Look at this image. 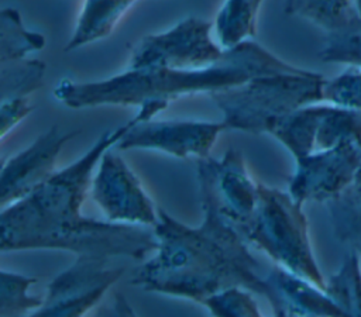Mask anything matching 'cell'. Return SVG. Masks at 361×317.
<instances>
[{"label":"cell","instance_id":"6da1fadb","mask_svg":"<svg viewBox=\"0 0 361 317\" xmlns=\"http://www.w3.org/2000/svg\"><path fill=\"white\" fill-rule=\"evenodd\" d=\"M155 113L138 107L135 116L116 130L103 132L75 162L56 170L39 187L0 214V251L65 249L75 255L96 254L107 258L142 259L157 251L154 228L100 221L83 216L82 206L90 190L92 173L103 154L137 123L152 120Z\"/></svg>","mask_w":361,"mask_h":317},{"label":"cell","instance_id":"7a4b0ae2","mask_svg":"<svg viewBox=\"0 0 361 317\" xmlns=\"http://www.w3.org/2000/svg\"><path fill=\"white\" fill-rule=\"evenodd\" d=\"M197 183L203 221L190 227L158 209L152 227L158 238L155 255L131 276L130 283L147 292L202 303L207 296L240 286L271 297L267 272L248 251L231 221L221 213L206 158L197 159Z\"/></svg>","mask_w":361,"mask_h":317},{"label":"cell","instance_id":"3957f363","mask_svg":"<svg viewBox=\"0 0 361 317\" xmlns=\"http://www.w3.org/2000/svg\"><path fill=\"white\" fill-rule=\"evenodd\" d=\"M299 70L302 68L250 39L224 51L220 61L204 68L127 69L96 82L63 79L54 87V97L69 108L155 104L165 110L171 101L183 96L212 94L257 76Z\"/></svg>","mask_w":361,"mask_h":317},{"label":"cell","instance_id":"277c9868","mask_svg":"<svg viewBox=\"0 0 361 317\" xmlns=\"http://www.w3.org/2000/svg\"><path fill=\"white\" fill-rule=\"evenodd\" d=\"M324 80L320 73L302 69L257 76L209 96L223 114L224 130L268 134L290 111L323 101Z\"/></svg>","mask_w":361,"mask_h":317},{"label":"cell","instance_id":"5b68a950","mask_svg":"<svg viewBox=\"0 0 361 317\" xmlns=\"http://www.w3.org/2000/svg\"><path fill=\"white\" fill-rule=\"evenodd\" d=\"M234 227L250 245L265 252L276 265L326 287L310 244L303 204L289 192L258 182L255 209Z\"/></svg>","mask_w":361,"mask_h":317},{"label":"cell","instance_id":"8992f818","mask_svg":"<svg viewBox=\"0 0 361 317\" xmlns=\"http://www.w3.org/2000/svg\"><path fill=\"white\" fill-rule=\"evenodd\" d=\"M213 24L200 17H186L173 27L141 38L133 48L128 68L189 69L216 63L224 49L212 37Z\"/></svg>","mask_w":361,"mask_h":317},{"label":"cell","instance_id":"52a82bcc","mask_svg":"<svg viewBox=\"0 0 361 317\" xmlns=\"http://www.w3.org/2000/svg\"><path fill=\"white\" fill-rule=\"evenodd\" d=\"M107 256L78 254L69 268L48 285L39 309L31 316H85L120 279L124 269L109 266Z\"/></svg>","mask_w":361,"mask_h":317},{"label":"cell","instance_id":"ba28073f","mask_svg":"<svg viewBox=\"0 0 361 317\" xmlns=\"http://www.w3.org/2000/svg\"><path fill=\"white\" fill-rule=\"evenodd\" d=\"M90 196L107 221L145 227H154L158 221L152 200L114 147L103 154L97 165Z\"/></svg>","mask_w":361,"mask_h":317},{"label":"cell","instance_id":"9c48e42d","mask_svg":"<svg viewBox=\"0 0 361 317\" xmlns=\"http://www.w3.org/2000/svg\"><path fill=\"white\" fill-rule=\"evenodd\" d=\"M360 166L361 145L355 141L314 151L295 161L288 192L302 204L307 201L327 204L351 185Z\"/></svg>","mask_w":361,"mask_h":317},{"label":"cell","instance_id":"30bf717a","mask_svg":"<svg viewBox=\"0 0 361 317\" xmlns=\"http://www.w3.org/2000/svg\"><path fill=\"white\" fill-rule=\"evenodd\" d=\"M224 131L221 121L200 120H165L141 121L134 124L114 145L117 151L149 149L176 158H207Z\"/></svg>","mask_w":361,"mask_h":317},{"label":"cell","instance_id":"8fae6325","mask_svg":"<svg viewBox=\"0 0 361 317\" xmlns=\"http://www.w3.org/2000/svg\"><path fill=\"white\" fill-rule=\"evenodd\" d=\"M76 134L78 131H63L59 125H52L27 148L3 161L0 173L1 209L28 196L48 180L56 172L55 166L63 145Z\"/></svg>","mask_w":361,"mask_h":317},{"label":"cell","instance_id":"7c38bea8","mask_svg":"<svg viewBox=\"0 0 361 317\" xmlns=\"http://www.w3.org/2000/svg\"><path fill=\"white\" fill-rule=\"evenodd\" d=\"M213 180L214 193L221 213L233 225L245 220L257 204L258 182L245 165L243 154L230 148L220 159L206 158Z\"/></svg>","mask_w":361,"mask_h":317},{"label":"cell","instance_id":"4fadbf2b","mask_svg":"<svg viewBox=\"0 0 361 317\" xmlns=\"http://www.w3.org/2000/svg\"><path fill=\"white\" fill-rule=\"evenodd\" d=\"M267 282L275 316H344L324 289L276 263L267 271Z\"/></svg>","mask_w":361,"mask_h":317},{"label":"cell","instance_id":"5bb4252c","mask_svg":"<svg viewBox=\"0 0 361 317\" xmlns=\"http://www.w3.org/2000/svg\"><path fill=\"white\" fill-rule=\"evenodd\" d=\"M283 11L317 25L327 34L361 31L355 0H285Z\"/></svg>","mask_w":361,"mask_h":317},{"label":"cell","instance_id":"9a60e30c","mask_svg":"<svg viewBox=\"0 0 361 317\" xmlns=\"http://www.w3.org/2000/svg\"><path fill=\"white\" fill-rule=\"evenodd\" d=\"M138 0H85L65 51L71 52L109 37Z\"/></svg>","mask_w":361,"mask_h":317},{"label":"cell","instance_id":"2e32d148","mask_svg":"<svg viewBox=\"0 0 361 317\" xmlns=\"http://www.w3.org/2000/svg\"><path fill=\"white\" fill-rule=\"evenodd\" d=\"M264 0H224L213 28L219 45L227 51L257 35L258 13Z\"/></svg>","mask_w":361,"mask_h":317},{"label":"cell","instance_id":"e0dca14e","mask_svg":"<svg viewBox=\"0 0 361 317\" xmlns=\"http://www.w3.org/2000/svg\"><path fill=\"white\" fill-rule=\"evenodd\" d=\"M336 238L354 248L361 245V166L351 185L327 203Z\"/></svg>","mask_w":361,"mask_h":317},{"label":"cell","instance_id":"ac0fdd59","mask_svg":"<svg viewBox=\"0 0 361 317\" xmlns=\"http://www.w3.org/2000/svg\"><path fill=\"white\" fill-rule=\"evenodd\" d=\"M45 37L23 24L20 11L4 7L0 13V63L24 59L45 46Z\"/></svg>","mask_w":361,"mask_h":317},{"label":"cell","instance_id":"d6986e66","mask_svg":"<svg viewBox=\"0 0 361 317\" xmlns=\"http://www.w3.org/2000/svg\"><path fill=\"white\" fill-rule=\"evenodd\" d=\"M324 290L344 316H361V258L357 249L348 252L340 268L326 279Z\"/></svg>","mask_w":361,"mask_h":317},{"label":"cell","instance_id":"ffe728a7","mask_svg":"<svg viewBox=\"0 0 361 317\" xmlns=\"http://www.w3.org/2000/svg\"><path fill=\"white\" fill-rule=\"evenodd\" d=\"M0 65V100L28 97L41 87L47 68L42 61L24 58Z\"/></svg>","mask_w":361,"mask_h":317},{"label":"cell","instance_id":"44dd1931","mask_svg":"<svg viewBox=\"0 0 361 317\" xmlns=\"http://www.w3.org/2000/svg\"><path fill=\"white\" fill-rule=\"evenodd\" d=\"M35 278H30L6 269L0 271V316H23L32 314L41 307L42 300L28 294V289L35 283Z\"/></svg>","mask_w":361,"mask_h":317},{"label":"cell","instance_id":"7402d4cb","mask_svg":"<svg viewBox=\"0 0 361 317\" xmlns=\"http://www.w3.org/2000/svg\"><path fill=\"white\" fill-rule=\"evenodd\" d=\"M204 304L212 316L228 317H258L261 310L248 289L240 286H230L207 296Z\"/></svg>","mask_w":361,"mask_h":317},{"label":"cell","instance_id":"603a6c76","mask_svg":"<svg viewBox=\"0 0 361 317\" xmlns=\"http://www.w3.org/2000/svg\"><path fill=\"white\" fill-rule=\"evenodd\" d=\"M323 101L361 113V68L348 66L340 75L326 79Z\"/></svg>","mask_w":361,"mask_h":317},{"label":"cell","instance_id":"cb8c5ba5","mask_svg":"<svg viewBox=\"0 0 361 317\" xmlns=\"http://www.w3.org/2000/svg\"><path fill=\"white\" fill-rule=\"evenodd\" d=\"M319 56L327 63L361 68V31L327 34Z\"/></svg>","mask_w":361,"mask_h":317},{"label":"cell","instance_id":"d4e9b609","mask_svg":"<svg viewBox=\"0 0 361 317\" xmlns=\"http://www.w3.org/2000/svg\"><path fill=\"white\" fill-rule=\"evenodd\" d=\"M34 110L28 97H13L0 100V137L1 141Z\"/></svg>","mask_w":361,"mask_h":317},{"label":"cell","instance_id":"484cf974","mask_svg":"<svg viewBox=\"0 0 361 317\" xmlns=\"http://www.w3.org/2000/svg\"><path fill=\"white\" fill-rule=\"evenodd\" d=\"M357 1V7H358V11H360V15H361V0H355Z\"/></svg>","mask_w":361,"mask_h":317},{"label":"cell","instance_id":"4316f807","mask_svg":"<svg viewBox=\"0 0 361 317\" xmlns=\"http://www.w3.org/2000/svg\"><path fill=\"white\" fill-rule=\"evenodd\" d=\"M355 249H357V252H358V255H360V258H361V245H360V247H357Z\"/></svg>","mask_w":361,"mask_h":317}]
</instances>
